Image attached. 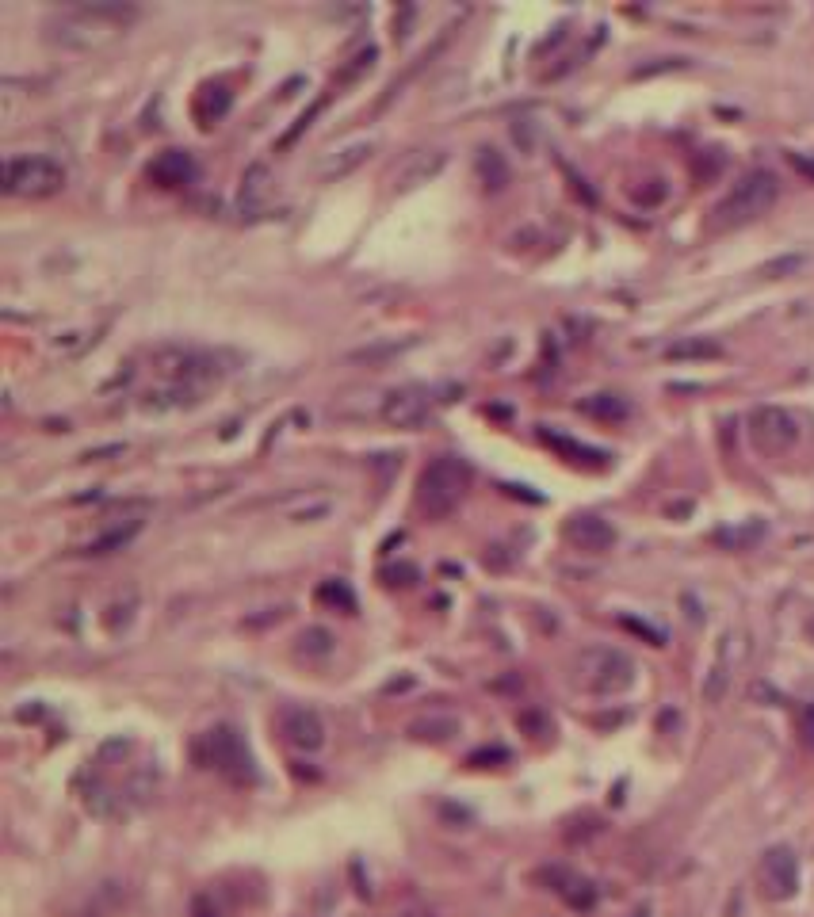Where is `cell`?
I'll list each match as a JSON object with an SVG mask.
<instances>
[{"label": "cell", "mask_w": 814, "mask_h": 917, "mask_svg": "<svg viewBox=\"0 0 814 917\" xmlns=\"http://www.w3.org/2000/svg\"><path fill=\"white\" fill-rule=\"evenodd\" d=\"M409 344H413V337H406V341H379V344H367V348H360V352H352L348 360L352 363H383L390 360V356H398V352H406Z\"/></svg>", "instance_id": "ac0fdd59"}, {"label": "cell", "mask_w": 814, "mask_h": 917, "mask_svg": "<svg viewBox=\"0 0 814 917\" xmlns=\"http://www.w3.org/2000/svg\"><path fill=\"white\" fill-rule=\"evenodd\" d=\"M234 356L230 352H211V348H184V344H169L161 352H153V367L169 379L172 386L184 390H199L207 383H218L234 371Z\"/></svg>", "instance_id": "6da1fadb"}, {"label": "cell", "mask_w": 814, "mask_h": 917, "mask_svg": "<svg viewBox=\"0 0 814 917\" xmlns=\"http://www.w3.org/2000/svg\"><path fill=\"white\" fill-rule=\"evenodd\" d=\"M371 142H352V146H344V150L329 153L322 165H318V180H325V184H333V180H344L348 172H356L360 165H364L367 157H371Z\"/></svg>", "instance_id": "4fadbf2b"}, {"label": "cell", "mask_w": 814, "mask_h": 917, "mask_svg": "<svg viewBox=\"0 0 814 917\" xmlns=\"http://www.w3.org/2000/svg\"><path fill=\"white\" fill-rule=\"evenodd\" d=\"M383 421L394 428H421L432 417V394L425 390H394L383 398Z\"/></svg>", "instance_id": "9c48e42d"}, {"label": "cell", "mask_w": 814, "mask_h": 917, "mask_svg": "<svg viewBox=\"0 0 814 917\" xmlns=\"http://www.w3.org/2000/svg\"><path fill=\"white\" fill-rule=\"evenodd\" d=\"M467 486H471V467L463 459H455V455H440V459H432L429 467L421 470L417 509L425 512L429 520H444V516L459 509V501L467 497Z\"/></svg>", "instance_id": "7a4b0ae2"}, {"label": "cell", "mask_w": 814, "mask_h": 917, "mask_svg": "<svg viewBox=\"0 0 814 917\" xmlns=\"http://www.w3.org/2000/svg\"><path fill=\"white\" fill-rule=\"evenodd\" d=\"M543 444H551V448H555L558 455H566L570 463H589V467H600V463H604V451L585 448V444L562 436V432H551V428H543Z\"/></svg>", "instance_id": "2e32d148"}, {"label": "cell", "mask_w": 814, "mask_h": 917, "mask_svg": "<svg viewBox=\"0 0 814 917\" xmlns=\"http://www.w3.org/2000/svg\"><path fill=\"white\" fill-rule=\"evenodd\" d=\"M558 895L566 898L574 910H585V906H593V887H589L585 879H574V875H566V879H562Z\"/></svg>", "instance_id": "ffe728a7"}, {"label": "cell", "mask_w": 814, "mask_h": 917, "mask_svg": "<svg viewBox=\"0 0 814 917\" xmlns=\"http://www.w3.org/2000/svg\"><path fill=\"white\" fill-rule=\"evenodd\" d=\"M318 600H322V604H341L344 612H352V608H356V600H352V593H348V585H344V581H325L322 589H318Z\"/></svg>", "instance_id": "7402d4cb"}, {"label": "cell", "mask_w": 814, "mask_h": 917, "mask_svg": "<svg viewBox=\"0 0 814 917\" xmlns=\"http://www.w3.org/2000/svg\"><path fill=\"white\" fill-rule=\"evenodd\" d=\"M566 539H570V547H578L585 555H600V551H608L616 543V532L600 516H574L566 524Z\"/></svg>", "instance_id": "8fae6325"}, {"label": "cell", "mask_w": 814, "mask_h": 917, "mask_svg": "<svg viewBox=\"0 0 814 917\" xmlns=\"http://www.w3.org/2000/svg\"><path fill=\"white\" fill-rule=\"evenodd\" d=\"M578 409H585L589 417H600V421H623L627 417V402L616 398V394H597V398H585Z\"/></svg>", "instance_id": "e0dca14e"}, {"label": "cell", "mask_w": 814, "mask_h": 917, "mask_svg": "<svg viewBox=\"0 0 814 917\" xmlns=\"http://www.w3.org/2000/svg\"><path fill=\"white\" fill-rule=\"evenodd\" d=\"M776 195H780V180H776L769 169L746 172V176L727 192V199L715 207V226H719V230L746 226V222H753V218H761V214L772 211Z\"/></svg>", "instance_id": "3957f363"}, {"label": "cell", "mask_w": 814, "mask_h": 917, "mask_svg": "<svg viewBox=\"0 0 814 917\" xmlns=\"http://www.w3.org/2000/svg\"><path fill=\"white\" fill-rule=\"evenodd\" d=\"M302 654H310V658H325L329 650H333V635L329 631H322V627H310V631H302Z\"/></svg>", "instance_id": "44dd1931"}, {"label": "cell", "mask_w": 814, "mask_h": 917, "mask_svg": "<svg viewBox=\"0 0 814 917\" xmlns=\"http://www.w3.org/2000/svg\"><path fill=\"white\" fill-rule=\"evenodd\" d=\"M199 757H203V765H211L215 772H222L230 784H253V780H257L253 753H249L245 738L237 734L234 726H215V730H207L203 742H199Z\"/></svg>", "instance_id": "8992f818"}, {"label": "cell", "mask_w": 814, "mask_h": 917, "mask_svg": "<svg viewBox=\"0 0 814 917\" xmlns=\"http://www.w3.org/2000/svg\"><path fill=\"white\" fill-rule=\"evenodd\" d=\"M478 169H482V176H486V188H505V184H509V169H505V161H501L493 150H482V157H478Z\"/></svg>", "instance_id": "d6986e66"}, {"label": "cell", "mask_w": 814, "mask_h": 917, "mask_svg": "<svg viewBox=\"0 0 814 917\" xmlns=\"http://www.w3.org/2000/svg\"><path fill=\"white\" fill-rule=\"evenodd\" d=\"M440 169H444V153L440 150L421 153V157H413L406 169L394 176V188H417V184H429Z\"/></svg>", "instance_id": "5bb4252c"}, {"label": "cell", "mask_w": 814, "mask_h": 917, "mask_svg": "<svg viewBox=\"0 0 814 917\" xmlns=\"http://www.w3.org/2000/svg\"><path fill=\"white\" fill-rule=\"evenodd\" d=\"M226 111H230V92H226V85H207L199 92V100H195V119H199L203 127L218 123Z\"/></svg>", "instance_id": "9a60e30c"}, {"label": "cell", "mask_w": 814, "mask_h": 917, "mask_svg": "<svg viewBox=\"0 0 814 917\" xmlns=\"http://www.w3.org/2000/svg\"><path fill=\"white\" fill-rule=\"evenodd\" d=\"M402 917H436V914H429V910H409V914H402Z\"/></svg>", "instance_id": "484cf974"}, {"label": "cell", "mask_w": 814, "mask_h": 917, "mask_svg": "<svg viewBox=\"0 0 814 917\" xmlns=\"http://www.w3.org/2000/svg\"><path fill=\"white\" fill-rule=\"evenodd\" d=\"M757 883H761V891L769 898H792L795 887H799V864H795V853L792 849H784V845H776V849H769V853L761 856V864H757Z\"/></svg>", "instance_id": "ba28073f"}, {"label": "cell", "mask_w": 814, "mask_h": 917, "mask_svg": "<svg viewBox=\"0 0 814 917\" xmlns=\"http://www.w3.org/2000/svg\"><path fill=\"white\" fill-rule=\"evenodd\" d=\"M150 180L157 188H184L195 180V157L188 150H165L150 165Z\"/></svg>", "instance_id": "7c38bea8"}, {"label": "cell", "mask_w": 814, "mask_h": 917, "mask_svg": "<svg viewBox=\"0 0 814 917\" xmlns=\"http://www.w3.org/2000/svg\"><path fill=\"white\" fill-rule=\"evenodd\" d=\"M65 188V165L46 157V153H27V157H8L4 165V192L20 199H46Z\"/></svg>", "instance_id": "5b68a950"}, {"label": "cell", "mask_w": 814, "mask_h": 917, "mask_svg": "<svg viewBox=\"0 0 814 917\" xmlns=\"http://www.w3.org/2000/svg\"><path fill=\"white\" fill-rule=\"evenodd\" d=\"M719 348L715 344H677V348H669V356H715Z\"/></svg>", "instance_id": "cb8c5ba5"}, {"label": "cell", "mask_w": 814, "mask_h": 917, "mask_svg": "<svg viewBox=\"0 0 814 917\" xmlns=\"http://www.w3.org/2000/svg\"><path fill=\"white\" fill-rule=\"evenodd\" d=\"M750 436L765 455H784L799 440V421L784 409L765 406L750 417Z\"/></svg>", "instance_id": "52a82bcc"}, {"label": "cell", "mask_w": 814, "mask_h": 917, "mask_svg": "<svg viewBox=\"0 0 814 917\" xmlns=\"http://www.w3.org/2000/svg\"><path fill=\"white\" fill-rule=\"evenodd\" d=\"M195 917H218V910H211L207 898H199V902H195Z\"/></svg>", "instance_id": "d4e9b609"}, {"label": "cell", "mask_w": 814, "mask_h": 917, "mask_svg": "<svg viewBox=\"0 0 814 917\" xmlns=\"http://www.w3.org/2000/svg\"><path fill=\"white\" fill-rule=\"evenodd\" d=\"M574 681H578L585 692L612 696V692L631 688V681H635V662H631L623 650L593 646V650H581L578 654V662H574Z\"/></svg>", "instance_id": "277c9868"}, {"label": "cell", "mask_w": 814, "mask_h": 917, "mask_svg": "<svg viewBox=\"0 0 814 917\" xmlns=\"http://www.w3.org/2000/svg\"><path fill=\"white\" fill-rule=\"evenodd\" d=\"M795 723H799V738H803V746L814 749V704H803V707H799Z\"/></svg>", "instance_id": "603a6c76"}, {"label": "cell", "mask_w": 814, "mask_h": 917, "mask_svg": "<svg viewBox=\"0 0 814 917\" xmlns=\"http://www.w3.org/2000/svg\"><path fill=\"white\" fill-rule=\"evenodd\" d=\"M279 734H283L295 749H302V753H314V749L325 746L322 715L310 711V707H287V711L279 715Z\"/></svg>", "instance_id": "30bf717a"}]
</instances>
